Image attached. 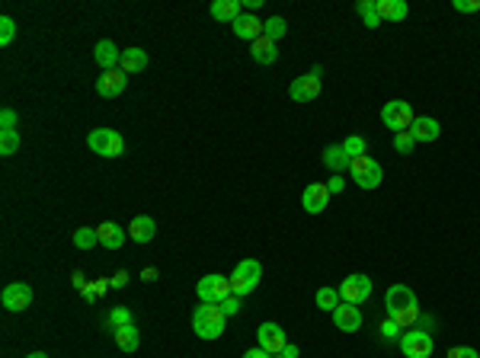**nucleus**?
Here are the masks:
<instances>
[{"instance_id": "25", "label": "nucleus", "mask_w": 480, "mask_h": 358, "mask_svg": "<svg viewBox=\"0 0 480 358\" xmlns=\"http://www.w3.org/2000/svg\"><path fill=\"white\" fill-rule=\"evenodd\" d=\"M243 4L240 0H215L211 4V19H218V23H234L237 16H240Z\"/></svg>"}, {"instance_id": "38", "label": "nucleus", "mask_w": 480, "mask_h": 358, "mask_svg": "<svg viewBox=\"0 0 480 358\" xmlns=\"http://www.w3.org/2000/svg\"><path fill=\"white\" fill-rule=\"evenodd\" d=\"M0 131H16V112H13V109H4V112H0Z\"/></svg>"}, {"instance_id": "32", "label": "nucleus", "mask_w": 480, "mask_h": 358, "mask_svg": "<svg viewBox=\"0 0 480 358\" xmlns=\"http://www.w3.org/2000/svg\"><path fill=\"white\" fill-rule=\"evenodd\" d=\"M128 323H134V320H132V310H128V307H112V310H109L106 313V326H109V330H119V326H128Z\"/></svg>"}, {"instance_id": "31", "label": "nucleus", "mask_w": 480, "mask_h": 358, "mask_svg": "<svg viewBox=\"0 0 480 358\" xmlns=\"http://www.w3.org/2000/svg\"><path fill=\"white\" fill-rule=\"evenodd\" d=\"M288 32V23L282 16H269V19H262V36L266 38H272V42H279L282 36Z\"/></svg>"}, {"instance_id": "1", "label": "nucleus", "mask_w": 480, "mask_h": 358, "mask_svg": "<svg viewBox=\"0 0 480 358\" xmlns=\"http://www.w3.org/2000/svg\"><path fill=\"white\" fill-rule=\"evenodd\" d=\"M224 323H228V317H224L221 304H202L192 310V332H196L198 339H218L224 332Z\"/></svg>"}, {"instance_id": "11", "label": "nucleus", "mask_w": 480, "mask_h": 358, "mask_svg": "<svg viewBox=\"0 0 480 358\" xmlns=\"http://www.w3.org/2000/svg\"><path fill=\"white\" fill-rule=\"evenodd\" d=\"M125 87H128V74H122V70H102V74L96 77V96H102V99L122 96Z\"/></svg>"}, {"instance_id": "47", "label": "nucleus", "mask_w": 480, "mask_h": 358, "mask_svg": "<svg viewBox=\"0 0 480 358\" xmlns=\"http://www.w3.org/2000/svg\"><path fill=\"white\" fill-rule=\"evenodd\" d=\"M243 6H247V10L253 13V10H260V6H262V0H247V4H243Z\"/></svg>"}, {"instance_id": "33", "label": "nucleus", "mask_w": 480, "mask_h": 358, "mask_svg": "<svg viewBox=\"0 0 480 358\" xmlns=\"http://www.w3.org/2000/svg\"><path fill=\"white\" fill-rule=\"evenodd\" d=\"M19 151V131H0V153L13 157Z\"/></svg>"}, {"instance_id": "4", "label": "nucleus", "mask_w": 480, "mask_h": 358, "mask_svg": "<svg viewBox=\"0 0 480 358\" xmlns=\"http://www.w3.org/2000/svg\"><path fill=\"white\" fill-rule=\"evenodd\" d=\"M349 170H352V183H356L358 189H378V185H381V179H384L381 163H378L375 157H368V153L352 160Z\"/></svg>"}, {"instance_id": "45", "label": "nucleus", "mask_w": 480, "mask_h": 358, "mask_svg": "<svg viewBox=\"0 0 480 358\" xmlns=\"http://www.w3.org/2000/svg\"><path fill=\"white\" fill-rule=\"evenodd\" d=\"M157 268H144V272H141V281H157Z\"/></svg>"}, {"instance_id": "12", "label": "nucleus", "mask_w": 480, "mask_h": 358, "mask_svg": "<svg viewBox=\"0 0 480 358\" xmlns=\"http://www.w3.org/2000/svg\"><path fill=\"white\" fill-rule=\"evenodd\" d=\"M0 304H4L6 310H13V313L26 310V307L32 304V288L26 285V281H13V285L4 288V294H0Z\"/></svg>"}, {"instance_id": "19", "label": "nucleus", "mask_w": 480, "mask_h": 358, "mask_svg": "<svg viewBox=\"0 0 480 358\" xmlns=\"http://www.w3.org/2000/svg\"><path fill=\"white\" fill-rule=\"evenodd\" d=\"M410 134H413L416 141H422V144H429V141H435L442 134V125L439 119H429V115H416V121L410 125Z\"/></svg>"}, {"instance_id": "30", "label": "nucleus", "mask_w": 480, "mask_h": 358, "mask_svg": "<svg viewBox=\"0 0 480 358\" xmlns=\"http://www.w3.org/2000/svg\"><path fill=\"white\" fill-rule=\"evenodd\" d=\"M343 151L349 153V160L365 157V153H368V138H362V134H349V138L343 141Z\"/></svg>"}, {"instance_id": "34", "label": "nucleus", "mask_w": 480, "mask_h": 358, "mask_svg": "<svg viewBox=\"0 0 480 358\" xmlns=\"http://www.w3.org/2000/svg\"><path fill=\"white\" fill-rule=\"evenodd\" d=\"M378 332H381V339H388V342H394V339H400V336H403V330H400V326H397L390 317H384V320H381Z\"/></svg>"}, {"instance_id": "5", "label": "nucleus", "mask_w": 480, "mask_h": 358, "mask_svg": "<svg viewBox=\"0 0 480 358\" xmlns=\"http://www.w3.org/2000/svg\"><path fill=\"white\" fill-rule=\"evenodd\" d=\"M324 67L320 64H314L311 70H307L304 77H294L292 80V87H288V96H292L294 102H311V99H317L320 96V87H324Z\"/></svg>"}, {"instance_id": "37", "label": "nucleus", "mask_w": 480, "mask_h": 358, "mask_svg": "<svg viewBox=\"0 0 480 358\" xmlns=\"http://www.w3.org/2000/svg\"><path fill=\"white\" fill-rule=\"evenodd\" d=\"M106 288H112V285H109V278H96L93 285H87V288H83V298H87V300H96L102 291H106Z\"/></svg>"}, {"instance_id": "27", "label": "nucleus", "mask_w": 480, "mask_h": 358, "mask_svg": "<svg viewBox=\"0 0 480 358\" xmlns=\"http://www.w3.org/2000/svg\"><path fill=\"white\" fill-rule=\"evenodd\" d=\"M314 300H317V307H320L324 313H333L339 304H343V298H339L336 288H320V291L314 294Z\"/></svg>"}, {"instance_id": "41", "label": "nucleus", "mask_w": 480, "mask_h": 358, "mask_svg": "<svg viewBox=\"0 0 480 358\" xmlns=\"http://www.w3.org/2000/svg\"><path fill=\"white\" fill-rule=\"evenodd\" d=\"M452 10H458V13H477L480 10V0H452Z\"/></svg>"}, {"instance_id": "39", "label": "nucleus", "mask_w": 480, "mask_h": 358, "mask_svg": "<svg viewBox=\"0 0 480 358\" xmlns=\"http://www.w3.org/2000/svg\"><path fill=\"white\" fill-rule=\"evenodd\" d=\"M448 358H480V352L471 345H454V349H448Z\"/></svg>"}, {"instance_id": "17", "label": "nucleus", "mask_w": 480, "mask_h": 358, "mask_svg": "<svg viewBox=\"0 0 480 358\" xmlns=\"http://www.w3.org/2000/svg\"><path fill=\"white\" fill-rule=\"evenodd\" d=\"M230 26H234V36L237 38H247L250 45L262 36V19H256L253 13H240V16H237Z\"/></svg>"}, {"instance_id": "49", "label": "nucleus", "mask_w": 480, "mask_h": 358, "mask_svg": "<svg viewBox=\"0 0 480 358\" xmlns=\"http://www.w3.org/2000/svg\"><path fill=\"white\" fill-rule=\"evenodd\" d=\"M275 358H288V355H275Z\"/></svg>"}, {"instance_id": "35", "label": "nucleus", "mask_w": 480, "mask_h": 358, "mask_svg": "<svg viewBox=\"0 0 480 358\" xmlns=\"http://www.w3.org/2000/svg\"><path fill=\"white\" fill-rule=\"evenodd\" d=\"M416 147V138L410 131H400V134H394V151L397 153H410Z\"/></svg>"}, {"instance_id": "48", "label": "nucleus", "mask_w": 480, "mask_h": 358, "mask_svg": "<svg viewBox=\"0 0 480 358\" xmlns=\"http://www.w3.org/2000/svg\"><path fill=\"white\" fill-rule=\"evenodd\" d=\"M26 358H48V355H45V352H29Z\"/></svg>"}, {"instance_id": "24", "label": "nucleus", "mask_w": 480, "mask_h": 358, "mask_svg": "<svg viewBox=\"0 0 480 358\" xmlns=\"http://www.w3.org/2000/svg\"><path fill=\"white\" fill-rule=\"evenodd\" d=\"M410 6L403 0H378V19L381 23H403Z\"/></svg>"}, {"instance_id": "44", "label": "nucleus", "mask_w": 480, "mask_h": 358, "mask_svg": "<svg viewBox=\"0 0 480 358\" xmlns=\"http://www.w3.org/2000/svg\"><path fill=\"white\" fill-rule=\"evenodd\" d=\"M243 358H272V355H269V352H262L260 345H256V349H247V352H243Z\"/></svg>"}, {"instance_id": "9", "label": "nucleus", "mask_w": 480, "mask_h": 358, "mask_svg": "<svg viewBox=\"0 0 480 358\" xmlns=\"http://www.w3.org/2000/svg\"><path fill=\"white\" fill-rule=\"evenodd\" d=\"M336 291H339V298H343L346 304H362V300L371 298V278L368 275H362V272L346 275L343 285H339Z\"/></svg>"}, {"instance_id": "13", "label": "nucleus", "mask_w": 480, "mask_h": 358, "mask_svg": "<svg viewBox=\"0 0 480 358\" xmlns=\"http://www.w3.org/2000/svg\"><path fill=\"white\" fill-rule=\"evenodd\" d=\"M330 189H326V183H311L304 185V192H301V208L307 211V215H320V211L330 205Z\"/></svg>"}, {"instance_id": "2", "label": "nucleus", "mask_w": 480, "mask_h": 358, "mask_svg": "<svg viewBox=\"0 0 480 358\" xmlns=\"http://www.w3.org/2000/svg\"><path fill=\"white\" fill-rule=\"evenodd\" d=\"M228 278H230V291H234L237 298H247V294H253L256 288H260L262 266L256 259H243V262H237L234 272H230Z\"/></svg>"}, {"instance_id": "6", "label": "nucleus", "mask_w": 480, "mask_h": 358, "mask_svg": "<svg viewBox=\"0 0 480 358\" xmlns=\"http://www.w3.org/2000/svg\"><path fill=\"white\" fill-rule=\"evenodd\" d=\"M87 144H90V151L100 153V157H122V153H125V141H122V134L112 131V128H93Z\"/></svg>"}, {"instance_id": "20", "label": "nucleus", "mask_w": 480, "mask_h": 358, "mask_svg": "<svg viewBox=\"0 0 480 358\" xmlns=\"http://www.w3.org/2000/svg\"><path fill=\"white\" fill-rule=\"evenodd\" d=\"M128 237H132L134 243H151L154 237H157V224H154V217L138 215L132 224H128Z\"/></svg>"}, {"instance_id": "26", "label": "nucleus", "mask_w": 480, "mask_h": 358, "mask_svg": "<svg viewBox=\"0 0 480 358\" xmlns=\"http://www.w3.org/2000/svg\"><path fill=\"white\" fill-rule=\"evenodd\" d=\"M112 339H115V345H119L122 352H138V345H141L138 326H134V323H128V326H119V330L112 332Z\"/></svg>"}, {"instance_id": "10", "label": "nucleus", "mask_w": 480, "mask_h": 358, "mask_svg": "<svg viewBox=\"0 0 480 358\" xmlns=\"http://www.w3.org/2000/svg\"><path fill=\"white\" fill-rule=\"evenodd\" d=\"M256 345L275 358L288 345V336H285V330H282L279 323H260V330H256Z\"/></svg>"}, {"instance_id": "8", "label": "nucleus", "mask_w": 480, "mask_h": 358, "mask_svg": "<svg viewBox=\"0 0 480 358\" xmlns=\"http://www.w3.org/2000/svg\"><path fill=\"white\" fill-rule=\"evenodd\" d=\"M400 352L407 358H429L432 355V349H435V342H432V336L429 332H422V330H407L400 339Z\"/></svg>"}, {"instance_id": "15", "label": "nucleus", "mask_w": 480, "mask_h": 358, "mask_svg": "<svg viewBox=\"0 0 480 358\" xmlns=\"http://www.w3.org/2000/svg\"><path fill=\"white\" fill-rule=\"evenodd\" d=\"M333 323L343 332H356L358 326H362V310H358V304H346L343 300V304L333 310Z\"/></svg>"}, {"instance_id": "29", "label": "nucleus", "mask_w": 480, "mask_h": 358, "mask_svg": "<svg viewBox=\"0 0 480 358\" xmlns=\"http://www.w3.org/2000/svg\"><path fill=\"white\" fill-rule=\"evenodd\" d=\"M70 243H74L77 249H93L96 243H100V237H96V227H77L74 237H70Z\"/></svg>"}, {"instance_id": "22", "label": "nucleus", "mask_w": 480, "mask_h": 358, "mask_svg": "<svg viewBox=\"0 0 480 358\" xmlns=\"http://www.w3.org/2000/svg\"><path fill=\"white\" fill-rule=\"evenodd\" d=\"M250 55H253L256 64H275V61H279V45H275L272 38L260 36L253 45H250Z\"/></svg>"}, {"instance_id": "42", "label": "nucleus", "mask_w": 480, "mask_h": 358, "mask_svg": "<svg viewBox=\"0 0 480 358\" xmlns=\"http://www.w3.org/2000/svg\"><path fill=\"white\" fill-rule=\"evenodd\" d=\"M326 189H330V195H339V192L346 189V179L339 176V173H333V176L326 179Z\"/></svg>"}, {"instance_id": "43", "label": "nucleus", "mask_w": 480, "mask_h": 358, "mask_svg": "<svg viewBox=\"0 0 480 358\" xmlns=\"http://www.w3.org/2000/svg\"><path fill=\"white\" fill-rule=\"evenodd\" d=\"M109 285H112V288H125L128 285V272H125V268H122V272H115L112 278H109Z\"/></svg>"}, {"instance_id": "36", "label": "nucleus", "mask_w": 480, "mask_h": 358, "mask_svg": "<svg viewBox=\"0 0 480 358\" xmlns=\"http://www.w3.org/2000/svg\"><path fill=\"white\" fill-rule=\"evenodd\" d=\"M13 36H16V23H13L10 16H4V19H0V45L6 48V45L13 42Z\"/></svg>"}, {"instance_id": "40", "label": "nucleus", "mask_w": 480, "mask_h": 358, "mask_svg": "<svg viewBox=\"0 0 480 358\" xmlns=\"http://www.w3.org/2000/svg\"><path fill=\"white\" fill-rule=\"evenodd\" d=\"M221 310H224V317H234V313H240V298H237V294L224 298L221 300Z\"/></svg>"}, {"instance_id": "21", "label": "nucleus", "mask_w": 480, "mask_h": 358, "mask_svg": "<svg viewBox=\"0 0 480 358\" xmlns=\"http://www.w3.org/2000/svg\"><path fill=\"white\" fill-rule=\"evenodd\" d=\"M119 70H122V74H128V77L147 70V51L144 48H125V51H122Z\"/></svg>"}, {"instance_id": "23", "label": "nucleus", "mask_w": 480, "mask_h": 358, "mask_svg": "<svg viewBox=\"0 0 480 358\" xmlns=\"http://www.w3.org/2000/svg\"><path fill=\"white\" fill-rule=\"evenodd\" d=\"M320 160H324V166L326 170H333V173H343V170H349V153L343 151V144H326L324 147V153H320Z\"/></svg>"}, {"instance_id": "14", "label": "nucleus", "mask_w": 480, "mask_h": 358, "mask_svg": "<svg viewBox=\"0 0 480 358\" xmlns=\"http://www.w3.org/2000/svg\"><path fill=\"white\" fill-rule=\"evenodd\" d=\"M407 307H420V300H416V291L407 285H390L388 294H384V310L397 313V310H407Z\"/></svg>"}, {"instance_id": "3", "label": "nucleus", "mask_w": 480, "mask_h": 358, "mask_svg": "<svg viewBox=\"0 0 480 358\" xmlns=\"http://www.w3.org/2000/svg\"><path fill=\"white\" fill-rule=\"evenodd\" d=\"M381 121H384V128L400 134V131H410V125L416 121V112L407 99H390V102H384V109H381Z\"/></svg>"}, {"instance_id": "7", "label": "nucleus", "mask_w": 480, "mask_h": 358, "mask_svg": "<svg viewBox=\"0 0 480 358\" xmlns=\"http://www.w3.org/2000/svg\"><path fill=\"white\" fill-rule=\"evenodd\" d=\"M196 294L202 304H221L234 291H230V278H224V275H202L196 281Z\"/></svg>"}, {"instance_id": "28", "label": "nucleus", "mask_w": 480, "mask_h": 358, "mask_svg": "<svg viewBox=\"0 0 480 358\" xmlns=\"http://www.w3.org/2000/svg\"><path fill=\"white\" fill-rule=\"evenodd\" d=\"M356 13L362 16V23L368 26V29H378V26H381V19H378V0H358Z\"/></svg>"}, {"instance_id": "16", "label": "nucleus", "mask_w": 480, "mask_h": 358, "mask_svg": "<svg viewBox=\"0 0 480 358\" xmlns=\"http://www.w3.org/2000/svg\"><path fill=\"white\" fill-rule=\"evenodd\" d=\"M96 237H100V246H106V249H122V243H125L128 230H122V224H115V221H102V224H96Z\"/></svg>"}, {"instance_id": "46", "label": "nucleus", "mask_w": 480, "mask_h": 358, "mask_svg": "<svg viewBox=\"0 0 480 358\" xmlns=\"http://www.w3.org/2000/svg\"><path fill=\"white\" fill-rule=\"evenodd\" d=\"M74 288H77V291H83V288H87V281H83L80 272H74Z\"/></svg>"}, {"instance_id": "18", "label": "nucleus", "mask_w": 480, "mask_h": 358, "mask_svg": "<svg viewBox=\"0 0 480 358\" xmlns=\"http://www.w3.org/2000/svg\"><path fill=\"white\" fill-rule=\"evenodd\" d=\"M93 58H96V64H100L102 70H119L122 51L115 48V42H109V38H102V42H96V48H93Z\"/></svg>"}]
</instances>
